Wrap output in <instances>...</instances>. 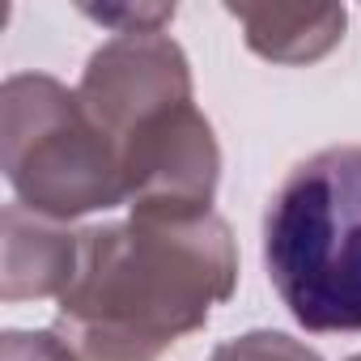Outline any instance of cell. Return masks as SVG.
<instances>
[{
  "label": "cell",
  "mask_w": 361,
  "mask_h": 361,
  "mask_svg": "<svg viewBox=\"0 0 361 361\" xmlns=\"http://www.w3.org/2000/svg\"><path fill=\"white\" fill-rule=\"evenodd\" d=\"M247 47L272 64H314L344 39V5H226Z\"/></svg>",
  "instance_id": "cell-7"
},
{
  "label": "cell",
  "mask_w": 361,
  "mask_h": 361,
  "mask_svg": "<svg viewBox=\"0 0 361 361\" xmlns=\"http://www.w3.org/2000/svg\"><path fill=\"white\" fill-rule=\"evenodd\" d=\"M234 285L238 247L217 213L90 226L51 331L77 361H157L200 331Z\"/></svg>",
  "instance_id": "cell-1"
},
{
  "label": "cell",
  "mask_w": 361,
  "mask_h": 361,
  "mask_svg": "<svg viewBox=\"0 0 361 361\" xmlns=\"http://www.w3.org/2000/svg\"><path fill=\"white\" fill-rule=\"evenodd\" d=\"M348 361H361V353H357V357H348Z\"/></svg>",
  "instance_id": "cell-11"
},
{
  "label": "cell",
  "mask_w": 361,
  "mask_h": 361,
  "mask_svg": "<svg viewBox=\"0 0 361 361\" xmlns=\"http://www.w3.org/2000/svg\"><path fill=\"white\" fill-rule=\"evenodd\" d=\"M77 98L123 149L153 119L192 106V64L170 35H115L90 56Z\"/></svg>",
  "instance_id": "cell-4"
},
{
  "label": "cell",
  "mask_w": 361,
  "mask_h": 361,
  "mask_svg": "<svg viewBox=\"0 0 361 361\" xmlns=\"http://www.w3.org/2000/svg\"><path fill=\"white\" fill-rule=\"evenodd\" d=\"M77 251L81 234L13 200L0 213V298H60L77 272Z\"/></svg>",
  "instance_id": "cell-6"
},
{
  "label": "cell",
  "mask_w": 361,
  "mask_h": 361,
  "mask_svg": "<svg viewBox=\"0 0 361 361\" xmlns=\"http://www.w3.org/2000/svg\"><path fill=\"white\" fill-rule=\"evenodd\" d=\"M264 268L306 331H361V145L323 149L285 174L264 213Z\"/></svg>",
  "instance_id": "cell-2"
},
{
  "label": "cell",
  "mask_w": 361,
  "mask_h": 361,
  "mask_svg": "<svg viewBox=\"0 0 361 361\" xmlns=\"http://www.w3.org/2000/svg\"><path fill=\"white\" fill-rule=\"evenodd\" d=\"M123 188L132 217H196L213 213L221 149L213 123L192 106H178L140 128L123 149Z\"/></svg>",
  "instance_id": "cell-5"
},
{
  "label": "cell",
  "mask_w": 361,
  "mask_h": 361,
  "mask_svg": "<svg viewBox=\"0 0 361 361\" xmlns=\"http://www.w3.org/2000/svg\"><path fill=\"white\" fill-rule=\"evenodd\" d=\"M0 361H77V353L56 331H5Z\"/></svg>",
  "instance_id": "cell-9"
},
{
  "label": "cell",
  "mask_w": 361,
  "mask_h": 361,
  "mask_svg": "<svg viewBox=\"0 0 361 361\" xmlns=\"http://www.w3.org/2000/svg\"><path fill=\"white\" fill-rule=\"evenodd\" d=\"M213 361H323V357L285 331H247L226 340L213 353Z\"/></svg>",
  "instance_id": "cell-8"
},
{
  "label": "cell",
  "mask_w": 361,
  "mask_h": 361,
  "mask_svg": "<svg viewBox=\"0 0 361 361\" xmlns=\"http://www.w3.org/2000/svg\"><path fill=\"white\" fill-rule=\"evenodd\" d=\"M0 170L18 204L47 221L128 204L115 140L90 119L77 90L47 73H18L0 90Z\"/></svg>",
  "instance_id": "cell-3"
},
{
  "label": "cell",
  "mask_w": 361,
  "mask_h": 361,
  "mask_svg": "<svg viewBox=\"0 0 361 361\" xmlns=\"http://www.w3.org/2000/svg\"><path fill=\"white\" fill-rule=\"evenodd\" d=\"M85 18L111 26L115 35H161L174 22V5H136V9H85Z\"/></svg>",
  "instance_id": "cell-10"
}]
</instances>
